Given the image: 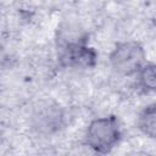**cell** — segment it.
Segmentation results:
<instances>
[{
	"label": "cell",
	"mask_w": 156,
	"mask_h": 156,
	"mask_svg": "<svg viewBox=\"0 0 156 156\" xmlns=\"http://www.w3.org/2000/svg\"><path fill=\"white\" fill-rule=\"evenodd\" d=\"M122 132L116 116H104L93 119L85 130L84 141L95 154L106 155L121 141Z\"/></svg>",
	"instance_id": "cell-1"
},
{
	"label": "cell",
	"mask_w": 156,
	"mask_h": 156,
	"mask_svg": "<svg viewBox=\"0 0 156 156\" xmlns=\"http://www.w3.org/2000/svg\"><path fill=\"white\" fill-rule=\"evenodd\" d=\"M146 63V52L144 46L135 40L121 41L115 45L110 54L111 68L121 76H136L140 68Z\"/></svg>",
	"instance_id": "cell-2"
},
{
	"label": "cell",
	"mask_w": 156,
	"mask_h": 156,
	"mask_svg": "<svg viewBox=\"0 0 156 156\" xmlns=\"http://www.w3.org/2000/svg\"><path fill=\"white\" fill-rule=\"evenodd\" d=\"M57 61L63 68H94L98 63V52L93 46L88 45L87 38L60 41Z\"/></svg>",
	"instance_id": "cell-3"
},
{
	"label": "cell",
	"mask_w": 156,
	"mask_h": 156,
	"mask_svg": "<svg viewBox=\"0 0 156 156\" xmlns=\"http://www.w3.org/2000/svg\"><path fill=\"white\" fill-rule=\"evenodd\" d=\"M65 123V113L60 105L52 101H41L32 111V128L41 135H51L58 132Z\"/></svg>",
	"instance_id": "cell-4"
},
{
	"label": "cell",
	"mask_w": 156,
	"mask_h": 156,
	"mask_svg": "<svg viewBox=\"0 0 156 156\" xmlns=\"http://www.w3.org/2000/svg\"><path fill=\"white\" fill-rule=\"evenodd\" d=\"M138 129L147 138L156 139V102L144 107L136 121Z\"/></svg>",
	"instance_id": "cell-5"
},
{
	"label": "cell",
	"mask_w": 156,
	"mask_h": 156,
	"mask_svg": "<svg viewBox=\"0 0 156 156\" xmlns=\"http://www.w3.org/2000/svg\"><path fill=\"white\" fill-rule=\"evenodd\" d=\"M136 84L144 93H156V63L146 62L136 73Z\"/></svg>",
	"instance_id": "cell-6"
}]
</instances>
